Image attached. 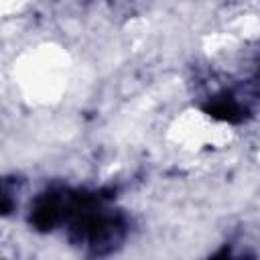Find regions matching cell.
<instances>
[{
    "label": "cell",
    "mask_w": 260,
    "mask_h": 260,
    "mask_svg": "<svg viewBox=\"0 0 260 260\" xmlns=\"http://www.w3.org/2000/svg\"><path fill=\"white\" fill-rule=\"evenodd\" d=\"M209 112H211L215 118H221V120H230V122L240 120V108H238L232 100L215 102V104L209 108Z\"/></svg>",
    "instance_id": "7a4b0ae2"
},
{
    "label": "cell",
    "mask_w": 260,
    "mask_h": 260,
    "mask_svg": "<svg viewBox=\"0 0 260 260\" xmlns=\"http://www.w3.org/2000/svg\"><path fill=\"white\" fill-rule=\"evenodd\" d=\"M59 219V203L55 199H47V201H41L32 213V221L37 228L41 230H49L55 221Z\"/></svg>",
    "instance_id": "6da1fadb"
}]
</instances>
